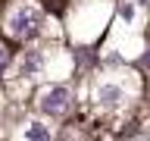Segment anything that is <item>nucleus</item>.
I'll use <instances>...</instances> for the list:
<instances>
[{
    "mask_svg": "<svg viewBox=\"0 0 150 141\" xmlns=\"http://www.w3.org/2000/svg\"><path fill=\"white\" fill-rule=\"evenodd\" d=\"M6 63H9V53H6V50H3V47H0V72L6 69Z\"/></svg>",
    "mask_w": 150,
    "mask_h": 141,
    "instance_id": "6",
    "label": "nucleus"
},
{
    "mask_svg": "<svg viewBox=\"0 0 150 141\" xmlns=\"http://www.w3.org/2000/svg\"><path fill=\"white\" fill-rule=\"evenodd\" d=\"M97 100H100L103 107H116V103L122 100V88H119V85H100Z\"/></svg>",
    "mask_w": 150,
    "mask_h": 141,
    "instance_id": "4",
    "label": "nucleus"
},
{
    "mask_svg": "<svg viewBox=\"0 0 150 141\" xmlns=\"http://www.w3.org/2000/svg\"><path fill=\"white\" fill-rule=\"evenodd\" d=\"M141 63H144V66H147V69H150V53H147V56H144V60H141Z\"/></svg>",
    "mask_w": 150,
    "mask_h": 141,
    "instance_id": "8",
    "label": "nucleus"
},
{
    "mask_svg": "<svg viewBox=\"0 0 150 141\" xmlns=\"http://www.w3.org/2000/svg\"><path fill=\"white\" fill-rule=\"evenodd\" d=\"M44 69V53L41 50H28L25 60H22V75H38Z\"/></svg>",
    "mask_w": 150,
    "mask_h": 141,
    "instance_id": "3",
    "label": "nucleus"
},
{
    "mask_svg": "<svg viewBox=\"0 0 150 141\" xmlns=\"http://www.w3.org/2000/svg\"><path fill=\"white\" fill-rule=\"evenodd\" d=\"M119 13H122V16H125V19H131V16H134V9H131L128 3H122V6H119Z\"/></svg>",
    "mask_w": 150,
    "mask_h": 141,
    "instance_id": "7",
    "label": "nucleus"
},
{
    "mask_svg": "<svg viewBox=\"0 0 150 141\" xmlns=\"http://www.w3.org/2000/svg\"><path fill=\"white\" fill-rule=\"evenodd\" d=\"M69 103H72V94H69L66 85H53V88L41 91V110L47 116H63L69 110Z\"/></svg>",
    "mask_w": 150,
    "mask_h": 141,
    "instance_id": "2",
    "label": "nucleus"
},
{
    "mask_svg": "<svg viewBox=\"0 0 150 141\" xmlns=\"http://www.w3.org/2000/svg\"><path fill=\"white\" fill-rule=\"evenodd\" d=\"M41 13H38L35 6H19L13 9V16L6 19V31L13 38H19V41H28V38H35L38 31H41Z\"/></svg>",
    "mask_w": 150,
    "mask_h": 141,
    "instance_id": "1",
    "label": "nucleus"
},
{
    "mask_svg": "<svg viewBox=\"0 0 150 141\" xmlns=\"http://www.w3.org/2000/svg\"><path fill=\"white\" fill-rule=\"evenodd\" d=\"M25 138H28V141H50V135H47V129H44V125L31 122V125L25 129Z\"/></svg>",
    "mask_w": 150,
    "mask_h": 141,
    "instance_id": "5",
    "label": "nucleus"
}]
</instances>
